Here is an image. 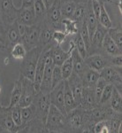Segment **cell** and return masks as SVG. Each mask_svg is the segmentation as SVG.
<instances>
[{"instance_id":"3","label":"cell","mask_w":122,"mask_h":133,"mask_svg":"<svg viewBox=\"0 0 122 133\" xmlns=\"http://www.w3.org/2000/svg\"><path fill=\"white\" fill-rule=\"evenodd\" d=\"M20 29V43H22L27 51L39 46L41 24H34L32 26H21Z\"/></svg>"},{"instance_id":"27","label":"cell","mask_w":122,"mask_h":133,"mask_svg":"<svg viewBox=\"0 0 122 133\" xmlns=\"http://www.w3.org/2000/svg\"><path fill=\"white\" fill-rule=\"evenodd\" d=\"M109 106L115 112L122 113V95L114 86H113L112 96L109 100Z\"/></svg>"},{"instance_id":"14","label":"cell","mask_w":122,"mask_h":133,"mask_svg":"<svg viewBox=\"0 0 122 133\" xmlns=\"http://www.w3.org/2000/svg\"><path fill=\"white\" fill-rule=\"evenodd\" d=\"M15 21L21 26H32L35 24L36 18L34 7L19 8Z\"/></svg>"},{"instance_id":"7","label":"cell","mask_w":122,"mask_h":133,"mask_svg":"<svg viewBox=\"0 0 122 133\" xmlns=\"http://www.w3.org/2000/svg\"><path fill=\"white\" fill-rule=\"evenodd\" d=\"M51 46L49 48L48 51H47L45 59V66H44V76H42V80L40 88V91L42 92H45V93H50V91H51V76H52V71L55 66L54 63H53V59L51 53Z\"/></svg>"},{"instance_id":"16","label":"cell","mask_w":122,"mask_h":133,"mask_svg":"<svg viewBox=\"0 0 122 133\" xmlns=\"http://www.w3.org/2000/svg\"><path fill=\"white\" fill-rule=\"evenodd\" d=\"M20 25L17 21H14L12 24L9 25L6 29L5 35V45L6 49L12 47L17 43L20 42Z\"/></svg>"},{"instance_id":"5","label":"cell","mask_w":122,"mask_h":133,"mask_svg":"<svg viewBox=\"0 0 122 133\" xmlns=\"http://www.w3.org/2000/svg\"><path fill=\"white\" fill-rule=\"evenodd\" d=\"M62 15L59 7V0H55L53 4L48 9H46V14L44 21L52 28L54 30L64 31V27L62 24Z\"/></svg>"},{"instance_id":"11","label":"cell","mask_w":122,"mask_h":133,"mask_svg":"<svg viewBox=\"0 0 122 133\" xmlns=\"http://www.w3.org/2000/svg\"><path fill=\"white\" fill-rule=\"evenodd\" d=\"M64 89H65V80H63L51 89L49 93V97H50L51 104L59 108L64 115H66L65 106H64Z\"/></svg>"},{"instance_id":"44","label":"cell","mask_w":122,"mask_h":133,"mask_svg":"<svg viewBox=\"0 0 122 133\" xmlns=\"http://www.w3.org/2000/svg\"><path fill=\"white\" fill-rule=\"evenodd\" d=\"M6 29H7V27H6V25L5 24V22H4L2 15H1V14H0V33L5 36V37L6 35Z\"/></svg>"},{"instance_id":"22","label":"cell","mask_w":122,"mask_h":133,"mask_svg":"<svg viewBox=\"0 0 122 133\" xmlns=\"http://www.w3.org/2000/svg\"><path fill=\"white\" fill-rule=\"evenodd\" d=\"M64 106H65L66 114L79 107L78 103L74 99V97L66 80H65V89H64Z\"/></svg>"},{"instance_id":"25","label":"cell","mask_w":122,"mask_h":133,"mask_svg":"<svg viewBox=\"0 0 122 133\" xmlns=\"http://www.w3.org/2000/svg\"><path fill=\"white\" fill-rule=\"evenodd\" d=\"M21 92H22V82H21V79L19 78L14 83L13 89L11 93L10 104L8 108H12L19 104V101H20L21 97Z\"/></svg>"},{"instance_id":"1","label":"cell","mask_w":122,"mask_h":133,"mask_svg":"<svg viewBox=\"0 0 122 133\" xmlns=\"http://www.w3.org/2000/svg\"><path fill=\"white\" fill-rule=\"evenodd\" d=\"M42 51L41 46H36L27 51L26 56L21 59L20 66V78H27L33 81L38 59Z\"/></svg>"},{"instance_id":"45","label":"cell","mask_w":122,"mask_h":133,"mask_svg":"<svg viewBox=\"0 0 122 133\" xmlns=\"http://www.w3.org/2000/svg\"><path fill=\"white\" fill-rule=\"evenodd\" d=\"M35 0H22L21 2L20 8H27V7H33Z\"/></svg>"},{"instance_id":"15","label":"cell","mask_w":122,"mask_h":133,"mask_svg":"<svg viewBox=\"0 0 122 133\" xmlns=\"http://www.w3.org/2000/svg\"><path fill=\"white\" fill-rule=\"evenodd\" d=\"M93 87L83 86L81 102H80V105H79V107H81V108L89 110V109L95 108V107H97L98 105L97 99H96V97H95Z\"/></svg>"},{"instance_id":"8","label":"cell","mask_w":122,"mask_h":133,"mask_svg":"<svg viewBox=\"0 0 122 133\" xmlns=\"http://www.w3.org/2000/svg\"><path fill=\"white\" fill-rule=\"evenodd\" d=\"M18 11L12 0H0V14L6 27L16 21Z\"/></svg>"},{"instance_id":"29","label":"cell","mask_w":122,"mask_h":133,"mask_svg":"<svg viewBox=\"0 0 122 133\" xmlns=\"http://www.w3.org/2000/svg\"><path fill=\"white\" fill-rule=\"evenodd\" d=\"M62 24L64 27V31L68 36H73L78 33L80 29V26L78 25V23L71 19H62Z\"/></svg>"},{"instance_id":"13","label":"cell","mask_w":122,"mask_h":133,"mask_svg":"<svg viewBox=\"0 0 122 133\" xmlns=\"http://www.w3.org/2000/svg\"><path fill=\"white\" fill-rule=\"evenodd\" d=\"M0 125L8 132H19V127L12 121L11 108L4 107L0 103Z\"/></svg>"},{"instance_id":"39","label":"cell","mask_w":122,"mask_h":133,"mask_svg":"<svg viewBox=\"0 0 122 133\" xmlns=\"http://www.w3.org/2000/svg\"><path fill=\"white\" fill-rule=\"evenodd\" d=\"M63 80L64 79L63 76H62L60 66H54V68H53V71H52V76H51V89L54 88Z\"/></svg>"},{"instance_id":"38","label":"cell","mask_w":122,"mask_h":133,"mask_svg":"<svg viewBox=\"0 0 122 133\" xmlns=\"http://www.w3.org/2000/svg\"><path fill=\"white\" fill-rule=\"evenodd\" d=\"M94 132L95 133H111V128L108 120L99 121L94 125Z\"/></svg>"},{"instance_id":"17","label":"cell","mask_w":122,"mask_h":133,"mask_svg":"<svg viewBox=\"0 0 122 133\" xmlns=\"http://www.w3.org/2000/svg\"><path fill=\"white\" fill-rule=\"evenodd\" d=\"M66 81H67L68 84H69V87L72 91V93L74 97V99L76 100L78 105H80L81 93H82V90H83L82 80H81V78L80 76H77L76 74H74V73L73 72L70 77Z\"/></svg>"},{"instance_id":"34","label":"cell","mask_w":122,"mask_h":133,"mask_svg":"<svg viewBox=\"0 0 122 133\" xmlns=\"http://www.w3.org/2000/svg\"><path fill=\"white\" fill-rule=\"evenodd\" d=\"M107 34L110 36V37L114 41L115 44H117L119 48H122V30L121 27H116V28H111L108 29Z\"/></svg>"},{"instance_id":"32","label":"cell","mask_w":122,"mask_h":133,"mask_svg":"<svg viewBox=\"0 0 122 133\" xmlns=\"http://www.w3.org/2000/svg\"><path fill=\"white\" fill-rule=\"evenodd\" d=\"M27 49L22 43L19 42L14 44L11 49V55L15 59H22L27 54Z\"/></svg>"},{"instance_id":"50","label":"cell","mask_w":122,"mask_h":133,"mask_svg":"<svg viewBox=\"0 0 122 133\" xmlns=\"http://www.w3.org/2000/svg\"><path fill=\"white\" fill-rule=\"evenodd\" d=\"M101 1L103 2V3H104V4H105V2H106V3H112V4H113V0H101Z\"/></svg>"},{"instance_id":"43","label":"cell","mask_w":122,"mask_h":133,"mask_svg":"<svg viewBox=\"0 0 122 133\" xmlns=\"http://www.w3.org/2000/svg\"><path fill=\"white\" fill-rule=\"evenodd\" d=\"M109 63H110V66H116V68H121L122 56L121 55H116V56L109 57Z\"/></svg>"},{"instance_id":"53","label":"cell","mask_w":122,"mask_h":133,"mask_svg":"<svg viewBox=\"0 0 122 133\" xmlns=\"http://www.w3.org/2000/svg\"><path fill=\"white\" fill-rule=\"evenodd\" d=\"M1 92H2V87L0 86V94H1Z\"/></svg>"},{"instance_id":"33","label":"cell","mask_w":122,"mask_h":133,"mask_svg":"<svg viewBox=\"0 0 122 133\" xmlns=\"http://www.w3.org/2000/svg\"><path fill=\"white\" fill-rule=\"evenodd\" d=\"M35 117V109H34L33 105L30 106L25 107V108H21V118H22V125L20 127H22L23 125L27 124V123L31 121L32 119Z\"/></svg>"},{"instance_id":"2","label":"cell","mask_w":122,"mask_h":133,"mask_svg":"<svg viewBox=\"0 0 122 133\" xmlns=\"http://www.w3.org/2000/svg\"><path fill=\"white\" fill-rule=\"evenodd\" d=\"M45 130L46 132H66V115L53 105L47 115Z\"/></svg>"},{"instance_id":"4","label":"cell","mask_w":122,"mask_h":133,"mask_svg":"<svg viewBox=\"0 0 122 133\" xmlns=\"http://www.w3.org/2000/svg\"><path fill=\"white\" fill-rule=\"evenodd\" d=\"M32 105L35 109V117L42 120L45 124L47 115H48L50 107L51 105L49 93H45V92H42L41 91L36 92Z\"/></svg>"},{"instance_id":"47","label":"cell","mask_w":122,"mask_h":133,"mask_svg":"<svg viewBox=\"0 0 122 133\" xmlns=\"http://www.w3.org/2000/svg\"><path fill=\"white\" fill-rule=\"evenodd\" d=\"M72 1H74V3L78 4V3H88L89 0H72Z\"/></svg>"},{"instance_id":"18","label":"cell","mask_w":122,"mask_h":133,"mask_svg":"<svg viewBox=\"0 0 122 133\" xmlns=\"http://www.w3.org/2000/svg\"><path fill=\"white\" fill-rule=\"evenodd\" d=\"M55 30L51 27L45 21L41 23V32H40V39L39 46L42 48L51 46L55 44L52 41V35Z\"/></svg>"},{"instance_id":"19","label":"cell","mask_w":122,"mask_h":133,"mask_svg":"<svg viewBox=\"0 0 122 133\" xmlns=\"http://www.w3.org/2000/svg\"><path fill=\"white\" fill-rule=\"evenodd\" d=\"M51 53L54 65L60 66L68 58L71 56L72 51L64 50L61 47V45L53 44L51 49Z\"/></svg>"},{"instance_id":"40","label":"cell","mask_w":122,"mask_h":133,"mask_svg":"<svg viewBox=\"0 0 122 133\" xmlns=\"http://www.w3.org/2000/svg\"><path fill=\"white\" fill-rule=\"evenodd\" d=\"M106 81H104V79L101 78L100 77L99 79H98V81L97 82L95 85H94V93H95V97H96V99H97V104L98 102H99V99H100V96H101L103 91H104V87H105V85L107 84Z\"/></svg>"},{"instance_id":"42","label":"cell","mask_w":122,"mask_h":133,"mask_svg":"<svg viewBox=\"0 0 122 133\" xmlns=\"http://www.w3.org/2000/svg\"><path fill=\"white\" fill-rule=\"evenodd\" d=\"M91 1V7H92V12H93L94 15L96 16V18L97 19L99 18V14H100V11H101V6L103 2L100 0H90Z\"/></svg>"},{"instance_id":"37","label":"cell","mask_w":122,"mask_h":133,"mask_svg":"<svg viewBox=\"0 0 122 133\" xmlns=\"http://www.w3.org/2000/svg\"><path fill=\"white\" fill-rule=\"evenodd\" d=\"M11 115H12V121L14 122V123L16 124L19 127V130H20V127L22 125V118H21V108L19 105L13 107V108H11Z\"/></svg>"},{"instance_id":"54","label":"cell","mask_w":122,"mask_h":133,"mask_svg":"<svg viewBox=\"0 0 122 133\" xmlns=\"http://www.w3.org/2000/svg\"><path fill=\"white\" fill-rule=\"evenodd\" d=\"M100 1H101V0H100Z\"/></svg>"},{"instance_id":"48","label":"cell","mask_w":122,"mask_h":133,"mask_svg":"<svg viewBox=\"0 0 122 133\" xmlns=\"http://www.w3.org/2000/svg\"><path fill=\"white\" fill-rule=\"evenodd\" d=\"M0 42L1 43H4V44H5V37L3 35H2L1 33H0Z\"/></svg>"},{"instance_id":"24","label":"cell","mask_w":122,"mask_h":133,"mask_svg":"<svg viewBox=\"0 0 122 133\" xmlns=\"http://www.w3.org/2000/svg\"><path fill=\"white\" fill-rule=\"evenodd\" d=\"M99 78H100L99 72L88 68V69L85 71L82 77H81V80H82L83 86L93 87L97 83Z\"/></svg>"},{"instance_id":"10","label":"cell","mask_w":122,"mask_h":133,"mask_svg":"<svg viewBox=\"0 0 122 133\" xmlns=\"http://www.w3.org/2000/svg\"><path fill=\"white\" fill-rule=\"evenodd\" d=\"M84 62L89 68L96 70L97 72H100L105 66H110L109 56H106L102 53L87 55L86 58H84Z\"/></svg>"},{"instance_id":"30","label":"cell","mask_w":122,"mask_h":133,"mask_svg":"<svg viewBox=\"0 0 122 133\" xmlns=\"http://www.w3.org/2000/svg\"><path fill=\"white\" fill-rule=\"evenodd\" d=\"M98 23L107 29L112 28V20H111L108 12H107V10L105 8V4L104 3L102 4L101 11H100V14H99V18H98Z\"/></svg>"},{"instance_id":"21","label":"cell","mask_w":122,"mask_h":133,"mask_svg":"<svg viewBox=\"0 0 122 133\" xmlns=\"http://www.w3.org/2000/svg\"><path fill=\"white\" fill-rule=\"evenodd\" d=\"M71 58L73 61V72L81 78L85 71L88 69V66L84 62V59L81 56L75 48L72 51Z\"/></svg>"},{"instance_id":"31","label":"cell","mask_w":122,"mask_h":133,"mask_svg":"<svg viewBox=\"0 0 122 133\" xmlns=\"http://www.w3.org/2000/svg\"><path fill=\"white\" fill-rule=\"evenodd\" d=\"M73 41L74 43V46H75V49L78 51V52L80 53V55L81 57L84 59L86 58L87 56V49H86V46H85V44L83 42L82 38L80 35V33H76L74 35L71 36Z\"/></svg>"},{"instance_id":"26","label":"cell","mask_w":122,"mask_h":133,"mask_svg":"<svg viewBox=\"0 0 122 133\" xmlns=\"http://www.w3.org/2000/svg\"><path fill=\"white\" fill-rule=\"evenodd\" d=\"M75 5L76 3L72 0H59V7H60L62 18L71 19Z\"/></svg>"},{"instance_id":"52","label":"cell","mask_w":122,"mask_h":133,"mask_svg":"<svg viewBox=\"0 0 122 133\" xmlns=\"http://www.w3.org/2000/svg\"><path fill=\"white\" fill-rule=\"evenodd\" d=\"M119 1V0H113V4H115V5H116V4H117Z\"/></svg>"},{"instance_id":"9","label":"cell","mask_w":122,"mask_h":133,"mask_svg":"<svg viewBox=\"0 0 122 133\" xmlns=\"http://www.w3.org/2000/svg\"><path fill=\"white\" fill-rule=\"evenodd\" d=\"M20 79L21 82H22V92H21V97L18 105L20 108H25V107L30 106L33 103L36 91L35 90V87H34L33 81L28 80L27 78Z\"/></svg>"},{"instance_id":"36","label":"cell","mask_w":122,"mask_h":133,"mask_svg":"<svg viewBox=\"0 0 122 133\" xmlns=\"http://www.w3.org/2000/svg\"><path fill=\"white\" fill-rule=\"evenodd\" d=\"M60 68H61L63 79L64 80H67L73 73V61H72L71 56L62 64L60 66Z\"/></svg>"},{"instance_id":"12","label":"cell","mask_w":122,"mask_h":133,"mask_svg":"<svg viewBox=\"0 0 122 133\" xmlns=\"http://www.w3.org/2000/svg\"><path fill=\"white\" fill-rule=\"evenodd\" d=\"M52 45H53V44H52ZM51 46L44 47V48H42V52H41V54H40L39 59H38L37 65H36V68H35V77H34V80H33L34 87H35V90L36 92L40 91L41 83H42V76H44V66H45L46 54H47V51H48L49 48H50Z\"/></svg>"},{"instance_id":"46","label":"cell","mask_w":122,"mask_h":133,"mask_svg":"<svg viewBox=\"0 0 122 133\" xmlns=\"http://www.w3.org/2000/svg\"><path fill=\"white\" fill-rule=\"evenodd\" d=\"M54 1H55V0H42V2H44V5H45L46 9H48V8L50 7L51 5H52Z\"/></svg>"},{"instance_id":"28","label":"cell","mask_w":122,"mask_h":133,"mask_svg":"<svg viewBox=\"0 0 122 133\" xmlns=\"http://www.w3.org/2000/svg\"><path fill=\"white\" fill-rule=\"evenodd\" d=\"M34 10H35L36 23L35 24H41L44 21L46 14V7L44 5L42 0H35L34 3Z\"/></svg>"},{"instance_id":"41","label":"cell","mask_w":122,"mask_h":133,"mask_svg":"<svg viewBox=\"0 0 122 133\" xmlns=\"http://www.w3.org/2000/svg\"><path fill=\"white\" fill-rule=\"evenodd\" d=\"M67 34L62 30H55L52 35V41L57 45H61L67 38Z\"/></svg>"},{"instance_id":"51","label":"cell","mask_w":122,"mask_h":133,"mask_svg":"<svg viewBox=\"0 0 122 133\" xmlns=\"http://www.w3.org/2000/svg\"><path fill=\"white\" fill-rule=\"evenodd\" d=\"M0 132H7V130H6L5 128H3L1 125H0Z\"/></svg>"},{"instance_id":"6","label":"cell","mask_w":122,"mask_h":133,"mask_svg":"<svg viewBox=\"0 0 122 133\" xmlns=\"http://www.w3.org/2000/svg\"><path fill=\"white\" fill-rule=\"evenodd\" d=\"M100 77L106 81L108 83H112L116 89L121 93V68H116L112 66H107L99 72Z\"/></svg>"},{"instance_id":"23","label":"cell","mask_w":122,"mask_h":133,"mask_svg":"<svg viewBox=\"0 0 122 133\" xmlns=\"http://www.w3.org/2000/svg\"><path fill=\"white\" fill-rule=\"evenodd\" d=\"M87 11H88V3L76 4L75 8H74V14H73V15L71 17V20L76 21V22L78 23V25L81 27L83 21L86 18Z\"/></svg>"},{"instance_id":"35","label":"cell","mask_w":122,"mask_h":133,"mask_svg":"<svg viewBox=\"0 0 122 133\" xmlns=\"http://www.w3.org/2000/svg\"><path fill=\"white\" fill-rule=\"evenodd\" d=\"M113 90V85L112 83H107L104 87V91H103L101 96H100V99L98 102V105H109V100L111 98Z\"/></svg>"},{"instance_id":"49","label":"cell","mask_w":122,"mask_h":133,"mask_svg":"<svg viewBox=\"0 0 122 133\" xmlns=\"http://www.w3.org/2000/svg\"><path fill=\"white\" fill-rule=\"evenodd\" d=\"M6 49V45L5 44H4V43H1L0 42V50H5Z\"/></svg>"},{"instance_id":"20","label":"cell","mask_w":122,"mask_h":133,"mask_svg":"<svg viewBox=\"0 0 122 133\" xmlns=\"http://www.w3.org/2000/svg\"><path fill=\"white\" fill-rule=\"evenodd\" d=\"M103 53L106 56L112 57L116 55H121V49L114 43V41L106 33L102 43Z\"/></svg>"}]
</instances>
